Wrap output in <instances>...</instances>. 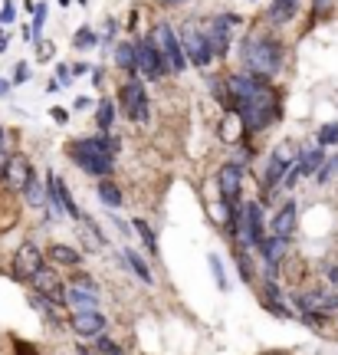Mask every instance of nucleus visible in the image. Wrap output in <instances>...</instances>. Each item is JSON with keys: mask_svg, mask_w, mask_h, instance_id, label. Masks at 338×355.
Here are the masks:
<instances>
[{"mask_svg": "<svg viewBox=\"0 0 338 355\" xmlns=\"http://www.w3.org/2000/svg\"><path fill=\"white\" fill-rule=\"evenodd\" d=\"M115 148L118 141L109 132H99V135H82V139H73L66 145V155L79 171H86L92 178H112L115 171Z\"/></svg>", "mask_w": 338, "mask_h": 355, "instance_id": "1", "label": "nucleus"}, {"mask_svg": "<svg viewBox=\"0 0 338 355\" xmlns=\"http://www.w3.org/2000/svg\"><path fill=\"white\" fill-rule=\"evenodd\" d=\"M240 56H243V69L247 73L269 79L283 66V43L276 37H247L240 43Z\"/></svg>", "mask_w": 338, "mask_h": 355, "instance_id": "2", "label": "nucleus"}, {"mask_svg": "<svg viewBox=\"0 0 338 355\" xmlns=\"http://www.w3.org/2000/svg\"><path fill=\"white\" fill-rule=\"evenodd\" d=\"M237 112H240V119H243V125H247L250 135H256V132H263V128L273 125L276 115H279V99H276L269 79H263V83L256 86V92H253L250 99L240 102Z\"/></svg>", "mask_w": 338, "mask_h": 355, "instance_id": "3", "label": "nucleus"}, {"mask_svg": "<svg viewBox=\"0 0 338 355\" xmlns=\"http://www.w3.org/2000/svg\"><path fill=\"white\" fill-rule=\"evenodd\" d=\"M118 109L125 112L128 122H135V125H145L151 115V99H148V89L138 76H132L125 86L118 89Z\"/></svg>", "mask_w": 338, "mask_h": 355, "instance_id": "4", "label": "nucleus"}, {"mask_svg": "<svg viewBox=\"0 0 338 355\" xmlns=\"http://www.w3.org/2000/svg\"><path fill=\"white\" fill-rule=\"evenodd\" d=\"M237 241L247 250H260V243L266 241V217H263V204L247 201L240 207V234Z\"/></svg>", "mask_w": 338, "mask_h": 355, "instance_id": "5", "label": "nucleus"}, {"mask_svg": "<svg viewBox=\"0 0 338 355\" xmlns=\"http://www.w3.org/2000/svg\"><path fill=\"white\" fill-rule=\"evenodd\" d=\"M135 46H138V73L145 79H161L164 73H171V66L164 60V53H161V46H158L154 33H151V37H141Z\"/></svg>", "mask_w": 338, "mask_h": 355, "instance_id": "6", "label": "nucleus"}, {"mask_svg": "<svg viewBox=\"0 0 338 355\" xmlns=\"http://www.w3.org/2000/svg\"><path fill=\"white\" fill-rule=\"evenodd\" d=\"M181 43H184V53H188V60L197 69H207V66L217 60L211 50V40H207V33H204L201 26H194V24H184L181 26Z\"/></svg>", "mask_w": 338, "mask_h": 355, "instance_id": "7", "label": "nucleus"}, {"mask_svg": "<svg viewBox=\"0 0 338 355\" xmlns=\"http://www.w3.org/2000/svg\"><path fill=\"white\" fill-rule=\"evenodd\" d=\"M240 24H243V17H237V13H217V17L207 20L204 33H207V40H211V50H213L217 60H224L226 50H230V40H233L230 26H240Z\"/></svg>", "mask_w": 338, "mask_h": 355, "instance_id": "8", "label": "nucleus"}, {"mask_svg": "<svg viewBox=\"0 0 338 355\" xmlns=\"http://www.w3.org/2000/svg\"><path fill=\"white\" fill-rule=\"evenodd\" d=\"M30 286H33V293H39L43 300H50V303L63 306L66 296H69V286L63 283V277H60V270L56 266H39L37 273L30 277Z\"/></svg>", "mask_w": 338, "mask_h": 355, "instance_id": "9", "label": "nucleus"}, {"mask_svg": "<svg viewBox=\"0 0 338 355\" xmlns=\"http://www.w3.org/2000/svg\"><path fill=\"white\" fill-rule=\"evenodd\" d=\"M154 40H158V46H161L164 60H168V66H171V73H184L188 69V53H184V43H181V33H177L175 26L161 24L158 30H154Z\"/></svg>", "mask_w": 338, "mask_h": 355, "instance_id": "10", "label": "nucleus"}, {"mask_svg": "<svg viewBox=\"0 0 338 355\" xmlns=\"http://www.w3.org/2000/svg\"><path fill=\"white\" fill-rule=\"evenodd\" d=\"M217 191H220V201L230 207V211H240V191H243V165L240 162H226L220 171H217Z\"/></svg>", "mask_w": 338, "mask_h": 355, "instance_id": "11", "label": "nucleus"}, {"mask_svg": "<svg viewBox=\"0 0 338 355\" xmlns=\"http://www.w3.org/2000/svg\"><path fill=\"white\" fill-rule=\"evenodd\" d=\"M46 194H50V204H53V214L60 217H73V220H82V211H79V204L73 201V194L66 188V181L56 171H46Z\"/></svg>", "mask_w": 338, "mask_h": 355, "instance_id": "12", "label": "nucleus"}, {"mask_svg": "<svg viewBox=\"0 0 338 355\" xmlns=\"http://www.w3.org/2000/svg\"><path fill=\"white\" fill-rule=\"evenodd\" d=\"M292 162H296V158L289 155L286 145H279V148H273V152H269V162H266V168H263V198H269V194H273V188L279 184V181H286Z\"/></svg>", "mask_w": 338, "mask_h": 355, "instance_id": "13", "label": "nucleus"}, {"mask_svg": "<svg viewBox=\"0 0 338 355\" xmlns=\"http://www.w3.org/2000/svg\"><path fill=\"white\" fill-rule=\"evenodd\" d=\"M39 266H46V254H43L33 241L20 243V247H17V254H13V277L30 283V277L37 273Z\"/></svg>", "mask_w": 338, "mask_h": 355, "instance_id": "14", "label": "nucleus"}, {"mask_svg": "<svg viewBox=\"0 0 338 355\" xmlns=\"http://www.w3.org/2000/svg\"><path fill=\"white\" fill-rule=\"evenodd\" d=\"M105 326H109V319L102 316L99 309H79V313H73V319H69V329H73L79 339H99L102 332H105Z\"/></svg>", "mask_w": 338, "mask_h": 355, "instance_id": "15", "label": "nucleus"}, {"mask_svg": "<svg viewBox=\"0 0 338 355\" xmlns=\"http://www.w3.org/2000/svg\"><path fill=\"white\" fill-rule=\"evenodd\" d=\"M33 175H37V171H33L26 155H10V158H7V171H3L0 181L7 184V191H26V184H30Z\"/></svg>", "mask_w": 338, "mask_h": 355, "instance_id": "16", "label": "nucleus"}, {"mask_svg": "<svg viewBox=\"0 0 338 355\" xmlns=\"http://www.w3.org/2000/svg\"><path fill=\"white\" fill-rule=\"evenodd\" d=\"M296 220H299V204L296 201H286L283 207H279V214L273 217V224H269V230H273L276 237H292L296 234Z\"/></svg>", "mask_w": 338, "mask_h": 355, "instance_id": "17", "label": "nucleus"}, {"mask_svg": "<svg viewBox=\"0 0 338 355\" xmlns=\"http://www.w3.org/2000/svg\"><path fill=\"white\" fill-rule=\"evenodd\" d=\"M217 132H220V139H224L226 145H233V141H240L243 135H247V125H243V119H240V112L233 109V112H224V119H220V125H217Z\"/></svg>", "mask_w": 338, "mask_h": 355, "instance_id": "18", "label": "nucleus"}, {"mask_svg": "<svg viewBox=\"0 0 338 355\" xmlns=\"http://www.w3.org/2000/svg\"><path fill=\"white\" fill-rule=\"evenodd\" d=\"M66 303L73 306V313L79 309H99V296H96V286H69V296H66Z\"/></svg>", "mask_w": 338, "mask_h": 355, "instance_id": "19", "label": "nucleus"}, {"mask_svg": "<svg viewBox=\"0 0 338 355\" xmlns=\"http://www.w3.org/2000/svg\"><path fill=\"white\" fill-rule=\"evenodd\" d=\"M299 10V0H269V7H266V20L273 26H283L289 24L292 17Z\"/></svg>", "mask_w": 338, "mask_h": 355, "instance_id": "20", "label": "nucleus"}, {"mask_svg": "<svg viewBox=\"0 0 338 355\" xmlns=\"http://www.w3.org/2000/svg\"><path fill=\"white\" fill-rule=\"evenodd\" d=\"M46 260H50L53 266H79L82 263V254L73 250L69 243H50V247H46Z\"/></svg>", "mask_w": 338, "mask_h": 355, "instance_id": "21", "label": "nucleus"}, {"mask_svg": "<svg viewBox=\"0 0 338 355\" xmlns=\"http://www.w3.org/2000/svg\"><path fill=\"white\" fill-rule=\"evenodd\" d=\"M286 250H289V241L286 237H276V234H269V237L260 243V254H263L266 266H279V260H283Z\"/></svg>", "mask_w": 338, "mask_h": 355, "instance_id": "22", "label": "nucleus"}, {"mask_svg": "<svg viewBox=\"0 0 338 355\" xmlns=\"http://www.w3.org/2000/svg\"><path fill=\"white\" fill-rule=\"evenodd\" d=\"M326 162H328V158H326V152H322V145H319V148H305V152L296 158V165H299L302 178H305V175H319Z\"/></svg>", "mask_w": 338, "mask_h": 355, "instance_id": "23", "label": "nucleus"}, {"mask_svg": "<svg viewBox=\"0 0 338 355\" xmlns=\"http://www.w3.org/2000/svg\"><path fill=\"white\" fill-rule=\"evenodd\" d=\"M115 66L125 69L128 76H138V46L135 43H118V46H115Z\"/></svg>", "mask_w": 338, "mask_h": 355, "instance_id": "24", "label": "nucleus"}, {"mask_svg": "<svg viewBox=\"0 0 338 355\" xmlns=\"http://www.w3.org/2000/svg\"><path fill=\"white\" fill-rule=\"evenodd\" d=\"M115 115H118V105L112 99H99L96 102V128L99 132H112Z\"/></svg>", "mask_w": 338, "mask_h": 355, "instance_id": "25", "label": "nucleus"}, {"mask_svg": "<svg viewBox=\"0 0 338 355\" xmlns=\"http://www.w3.org/2000/svg\"><path fill=\"white\" fill-rule=\"evenodd\" d=\"M122 257H125V263L132 266V273H135L141 283H154V273H151V266L145 263V257L138 254L135 247H125V254H122Z\"/></svg>", "mask_w": 338, "mask_h": 355, "instance_id": "26", "label": "nucleus"}, {"mask_svg": "<svg viewBox=\"0 0 338 355\" xmlns=\"http://www.w3.org/2000/svg\"><path fill=\"white\" fill-rule=\"evenodd\" d=\"M96 194H99V201L105 204V207H122V191H118V184L115 181H109V178H99V188H96Z\"/></svg>", "mask_w": 338, "mask_h": 355, "instance_id": "27", "label": "nucleus"}, {"mask_svg": "<svg viewBox=\"0 0 338 355\" xmlns=\"http://www.w3.org/2000/svg\"><path fill=\"white\" fill-rule=\"evenodd\" d=\"M46 13H50V7H46V3H37V7H33V26H26V30H24V40H26V43H37V40L43 37Z\"/></svg>", "mask_w": 338, "mask_h": 355, "instance_id": "28", "label": "nucleus"}, {"mask_svg": "<svg viewBox=\"0 0 338 355\" xmlns=\"http://www.w3.org/2000/svg\"><path fill=\"white\" fill-rule=\"evenodd\" d=\"M132 230H135L138 237H141V243H145V250H151V254H158V234H154V227H151L148 220H141V217H135V220H132Z\"/></svg>", "mask_w": 338, "mask_h": 355, "instance_id": "29", "label": "nucleus"}, {"mask_svg": "<svg viewBox=\"0 0 338 355\" xmlns=\"http://www.w3.org/2000/svg\"><path fill=\"white\" fill-rule=\"evenodd\" d=\"M99 33L92 30V26H79L75 30V37H73V46L75 50H92V46H99Z\"/></svg>", "mask_w": 338, "mask_h": 355, "instance_id": "30", "label": "nucleus"}, {"mask_svg": "<svg viewBox=\"0 0 338 355\" xmlns=\"http://www.w3.org/2000/svg\"><path fill=\"white\" fill-rule=\"evenodd\" d=\"M207 263H211V273H213V279H217V290L226 293V290H230V279H226L224 260H220L217 254H207Z\"/></svg>", "mask_w": 338, "mask_h": 355, "instance_id": "31", "label": "nucleus"}, {"mask_svg": "<svg viewBox=\"0 0 338 355\" xmlns=\"http://www.w3.org/2000/svg\"><path fill=\"white\" fill-rule=\"evenodd\" d=\"M24 194H26V201L33 204V207H43V204L50 201V194H46V188H43V184H39V181H37V175L30 178V184H26V191H24Z\"/></svg>", "mask_w": 338, "mask_h": 355, "instance_id": "32", "label": "nucleus"}, {"mask_svg": "<svg viewBox=\"0 0 338 355\" xmlns=\"http://www.w3.org/2000/svg\"><path fill=\"white\" fill-rule=\"evenodd\" d=\"M79 224H82V234H86L89 241H92V250H102V247H105V234H102L99 227H96V220H92V217H82V220H79Z\"/></svg>", "mask_w": 338, "mask_h": 355, "instance_id": "33", "label": "nucleus"}, {"mask_svg": "<svg viewBox=\"0 0 338 355\" xmlns=\"http://www.w3.org/2000/svg\"><path fill=\"white\" fill-rule=\"evenodd\" d=\"M315 141H319L322 148H328V145H338V122H326V125H319V132H315Z\"/></svg>", "mask_w": 338, "mask_h": 355, "instance_id": "34", "label": "nucleus"}, {"mask_svg": "<svg viewBox=\"0 0 338 355\" xmlns=\"http://www.w3.org/2000/svg\"><path fill=\"white\" fill-rule=\"evenodd\" d=\"M237 273H240V279H243V283H250V279H253V260L247 257V247H243V250H237Z\"/></svg>", "mask_w": 338, "mask_h": 355, "instance_id": "35", "label": "nucleus"}, {"mask_svg": "<svg viewBox=\"0 0 338 355\" xmlns=\"http://www.w3.org/2000/svg\"><path fill=\"white\" fill-rule=\"evenodd\" d=\"M53 56H56V46H53L50 40H37V60L39 63H50Z\"/></svg>", "mask_w": 338, "mask_h": 355, "instance_id": "36", "label": "nucleus"}, {"mask_svg": "<svg viewBox=\"0 0 338 355\" xmlns=\"http://www.w3.org/2000/svg\"><path fill=\"white\" fill-rule=\"evenodd\" d=\"M335 175H338V155H335V158H328L326 165H322V171H319L315 178H319V184H326V181H332Z\"/></svg>", "mask_w": 338, "mask_h": 355, "instance_id": "37", "label": "nucleus"}, {"mask_svg": "<svg viewBox=\"0 0 338 355\" xmlns=\"http://www.w3.org/2000/svg\"><path fill=\"white\" fill-rule=\"evenodd\" d=\"M96 352H99V355H122V349H118V345H115L112 339L99 336V339H96Z\"/></svg>", "mask_w": 338, "mask_h": 355, "instance_id": "38", "label": "nucleus"}, {"mask_svg": "<svg viewBox=\"0 0 338 355\" xmlns=\"http://www.w3.org/2000/svg\"><path fill=\"white\" fill-rule=\"evenodd\" d=\"M53 79L60 83V89H69V86H73V69H69L66 63H60V66H56V76H53Z\"/></svg>", "mask_w": 338, "mask_h": 355, "instance_id": "39", "label": "nucleus"}, {"mask_svg": "<svg viewBox=\"0 0 338 355\" xmlns=\"http://www.w3.org/2000/svg\"><path fill=\"white\" fill-rule=\"evenodd\" d=\"M13 20H17V3H13V0H3V7H0V24L10 26Z\"/></svg>", "mask_w": 338, "mask_h": 355, "instance_id": "40", "label": "nucleus"}, {"mask_svg": "<svg viewBox=\"0 0 338 355\" xmlns=\"http://www.w3.org/2000/svg\"><path fill=\"white\" fill-rule=\"evenodd\" d=\"M332 3H335V0H312L315 20H322V17H328V13H332Z\"/></svg>", "mask_w": 338, "mask_h": 355, "instance_id": "41", "label": "nucleus"}, {"mask_svg": "<svg viewBox=\"0 0 338 355\" xmlns=\"http://www.w3.org/2000/svg\"><path fill=\"white\" fill-rule=\"evenodd\" d=\"M50 119L56 122V125H66V122H69V109H63V105H53V109H50Z\"/></svg>", "mask_w": 338, "mask_h": 355, "instance_id": "42", "label": "nucleus"}, {"mask_svg": "<svg viewBox=\"0 0 338 355\" xmlns=\"http://www.w3.org/2000/svg\"><path fill=\"white\" fill-rule=\"evenodd\" d=\"M26 79H30V66H26V63H17V69H13V83L20 86V83H26Z\"/></svg>", "mask_w": 338, "mask_h": 355, "instance_id": "43", "label": "nucleus"}, {"mask_svg": "<svg viewBox=\"0 0 338 355\" xmlns=\"http://www.w3.org/2000/svg\"><path fill=\"white\" fill-rule=\"evenodd\" d=\"M17 86V83H13V79H3L0 76V99H7V96H10V89Z\"/></svg>", "mask_w": 338, "mask_h": 355, "instance_id": "44", "label": "nucleus"}, {"mask_svg": "<svg viewBox=\"0 0 338 355\" xmlns=\"http://www.w3.org/2000/svg\"><path fill=\"white\" fill-rule=\"evenodd\" d=\"M73 109H92V99H89V96H75Z\"/></svg>", "mask_w": 338, "mask_h": 355, "instance_id": "45", "label": "nucleus"}, {"mask_svg": "<svg viewBox=\"0 0 338 355\" xmlns=\"http://www.w3.org/2000/svg\"><path fill=\"white\" fill-rule=\"evenodd\" d=\"M86 73H92V66L89 63H75L73 66V76H86Z\"/></svg>", "mask_w": 338, "mask_h": 355, "instance_id": "46", "label": "nucleus"}, {"mask_svg": "<svg viewBox=\"0 0 338 355\" xmlns=\"http://www.w3.org/2000/svg\"><path fill=\"white\" fill-rule=\"evenodd\" d=\"M7 46H10V33L0 26V53H7Z\"/></svg>", "mask_w": 338, "mask_h": 355, "instance_id": "47", "label": "nucleus"}, {"mask_svg": "<svg viewBox=\"0 0 338 355\" xmlns=\"http://www.w3.org/2000/svg\"><path fill=\"white\" fill-rule=\"evenodd\" d=\"M164 7H181V3H188V0H161Z\"/></svg>", "mask_w": 338, "mask_h": 355, "instance_id": "48", "label": "nucleus"}, {"mask_svg": "<svg viewBox=\"0 0 338 355\" xmlns=\"http://www.w3.org/2000/svg\"><path fill=\"white\" fill-rule=\"evenodd\" d=\"M56 3H60V7H69V3H73V0H56Z\"/></svg>", "mask_w": 338, "mask_h": 355, "instance_id": "49", "label": "nucleus"}, {"mask_svg": "<svg viewBox=\"0 0 338 355\" xmlns=\"http://www.w3.org/2000/svg\"><path fill=\"white\" fill-rule=\"evenodd\" d=\"M79 3H82V7H86V3H89V0H79Z\"/></svg>", "mask_w": 338, "mask_h": 355, "instance_id": "50", "label": "nucleus"}]
</instances>
